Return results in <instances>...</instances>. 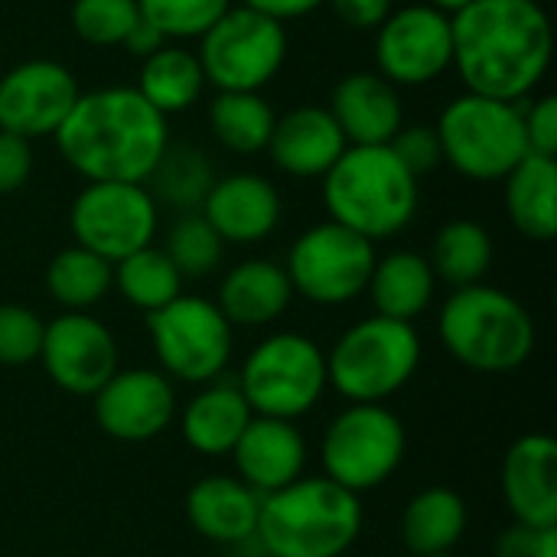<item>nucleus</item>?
I'll use <instances>...</instances> for the list:
<instances>
[{
	"instance_id": "8",
	"label": "nucleus",
	"mask_w": 557,
	"mask_h": 557,
	"mask_svg": "<svg viewBox=\"0 0 557 557\" xmlns=\"http://www.w3.org/2000/svg\"><path fill=\"white\" fill-rule=\"evenodd\" d=\"M238 388L258 418L300 421L326 395V352L304 333H271L242 362Z\"/></svg>"
},
{
	"instance_id": "48",
	"label": "nucleus",
	"mask_w": 557,
	"mask_h": 557,
	"mask_svg": "<svg viewBox=\"0 0 557 557\" xmlns=\"http://www.w3.org/2000/svg\"><path fill=\"white\" fill-rule=\"evenodd\" d=\"M428 557H457V555H454V552H450V555H428Z\"/></svg>"
},
{
	"instance_id": "27",
	"label": "nucleus",
	"mask_w": 557,
	"mask_h": 557,
	"mask_svg": "<svg viewBox=\"0 0 557 557\" xmlns=\"http://www.w3.org/2000/svg\"><path fill=\"white\" fill-rule=\"evenodd\" d=\"M437 277L424 255L418 251H392L385 258H375L372 277H369V300L379 317L414 323L434 300Z\"/></svg>"
},
{
	"instance_id": "44",
	"label": "nucleus",
	"mask_w": 557,
	"mask_h": 557,
	"mask_svg": "<svg viewBox=\"0 0 557 557\" xmlns=\"http://www.w3.org/2000/svg\"><path fill=\"white\" fill-rule=\"evenodd\" d=\"M134 59H147V55H153L157 49H163L166 46V36L153 26V23H147L144 16L134 23V29L124 36V42H121Z\"/></svg>"
},
{
	"instance_id": "2",
	"label": "nucleus",
	"mask_w": 557,
	"mask_h": 557,
	"mask_svg": "<svg viewBox=\"0 0 557 557\" xmlns=\"http://www.w3.org/2000/svg\"><path fill=\"white\" fill-rule=\"evenodd\" d=\"M52 140L88 183H147L170 134L166 117L137 88L108 85L82 91Z\"/></svg>"
},
{
	"instance_id": "3",
	"label": "nucleus",
	"mask_w": 557,
	"mask_h": 557,
	"mask_svg": "<svg viewBox=\"0 0 557 557\" xmlns=\"http://www.w3.org/2000/svg\"><path fill=\"white\" fill-rule=\"evenodd\" d=\"M362 503L326 476L261 496L258 545L268 557H343L362 535Z\"/></svg>"
},
{
	"instance_id": "34",
	"label": "nucleus",
	"mask_w": 557,
	"mask_h": 557,
	"mask_svg": "<svg viewBox=\"0 0 557 557\" xmlns=\"http://www.w3.org/2000/svg\"><path fill=\"white\" fill-rule=\"evenodd\" d=\"M150 196L166 206H173L176 212H196L206 199V193L212 189L215 176H212V163L199 147L189 144H166L160 163L150 173Z\"/></svg>"
},
{
	"instance_id": "14",
	"label": "nucleus",
	"mask_w": 557,
	"mask_h": 557,
	"mask_svg": "<svg viewBox=\"0 0 557 557\" xmlns=\"http://www.w3.org/2000/svg\"><path fill=\"white\" fill-rule=\"evenodd\" d=\"M375 62L392 85L414 88L441 78L454 62L450 16L431 3L392 10L375 36Z\"/></svg>"
},
{
	"instance_id": "5",
	"label": "nucleus",
	"mask_w": 557,
	"mask_h": 557,
	"mask_svg": "<svg viewBox=\"0 0 557 557\" xmlns=\"http://www.w3.org/2000/svg\"><path fill=\"white\" fill-rule=\"evenodd\" d=\"M418 180L385 147H346L323 176L330 219L375 242L395 238L418 215Z\"/></svg>"
},
{
	"instance_id": "30",
	"label": "nucleus",
	"mask_w": 557,
	"mask_h": 557,
	"mask_svg": "<svg viewBox=\"0 0 557 557\" xmlns=\"http://www.w3.org/2000/svg\"><path fill=\"white\" fill-rule=\"evenodd\" d=\"M114 287V264L88 248H62L46 268V290L65 313H88Z\"/></svg>"
},
{
	"instance_id": "42",
	"label": "nucleus",
	"mask_w": 557,
	"mask_h": 557,
	"mask_svg": "<svg viewBox=\"0 0 557 557\" xmlns=\"http://www.w3.org/2000/svg\"><path fill=\"white\" fill-rule=\"evenodd\" d=\"M326 3L352 29H379L392 13V0H326Z\"/></svg>"
},
{
	"instance_id": "37",
	"label": "nucleus",
	"mask_w": 557,
	"mask_h": 557,
	"mask_svg": "<svg viewBox=\"0 0 557 557\" xmlns=\"http://www.w3.org/2000/svg\"><path fill=\"white\" fill-rule=\"evenodd\" d=\"M140 20L137 0H75L72 29L88 46H121Z\"/></svg>"
},
{
	"instance_id": "43",
	"label": "nucleus",
	"mask_w": 557,
	"mask_h": 557,
	"mask_svg": "<svg viewBox=\"0 0 557 557\" xmlns=\"http://www.w3.org/2000/svg\"><path fill=\"white\" fill-rule=\"evenodd\" d=\"M535 539H539V529L512 522L509 529L499 532V539L493 545V557H532L535 555Z\"/></svg>"
},
{
	"instance_id": "12",
	"label": "nucleus",
	"mask_w": 557,
	"mask_h": 557,
	"mask_svg": "<svg viewBox=\"0 0 557 557\" xmlns=\"http://www.w3.org/2000/svg\"><path fill=\"white\" fill-rule=\"evenodd\" d=\"M375 245L339 222L310 225L287 255V277L297 297L317 307H346L369 287Z\"/></svg>"
},
{
	"instance_id": "47",
	"label": "nucleus",
	"mask_w": 557,
	"mask_h": 557,
	"mask_svg": "<svg viewBox=\"0 0 557 557\" xmlns=\"http://www.w3.org/2000/svg\"><path fill=\"white\" fill-rule=\"evenodd\" d=\"M434 10H441V13H447V16H454V13H460L467 3H473V0H428Z\"/></svg>"
},
{
	"instance_id": "18",
	"label": "nucleus",
	"mask_w": 557,
	"mask_h": 557,
	"mask_svg": "<svg viewBox=\"0 0 557 557\" xmlns=\"http://www.w3.org/2000/svg\"><path fill=\"white\" fill-rule=\"evenodd\" d=\"M503 503L512 522L529 529L557 525V444L548 434L519 437L499 473Z\"/></svg>"
},
{
	"instance_id": "10",
	"label": "nucleus",
	"mask_w": 557,
	"mask_h": 557,
	"mask_svg": "<svg viewBox=\"0 0 557 557\" xmlns=\"http://www.w3.org/2000/svg\"><path fill=\"white\" fill-rule=\"evenodd\" d=\"M147 333L160 372L170 382L206 385L225 375L235 349V326L215 300L180 294L166 307L147 313Z\"/></svg>"
},
{
	"instance_id": "13",
	"label": "nucleus",
	"mask_w": 557,
	"mask_h": 557,
	"mask_svg": "<svg viewBox=\"0 0 557 557\" xmlns=\"http://www.w3.org/2000/svg\"><path fill=\"white\" fill-rule=\"evenodd\" d=\"M69 228L78 248L117 264L153 245L160 206L144 183H85L69 209Z\"/></svg>"
},
{
	"instance_id": "35",
	"label": "nucleus",
	"mask_w": 557,
	"mask_h": 557,
	"mask_svg": "<svg viewBox=\"0 0 557 557\" xmlns=\"http://www.w3.org/2000/svg\"><path fill=\"white\" fill-rule=\"evenodd\" d=\"M163 251L176 264L183 281L186 277H209L222 261L225 242L202 219V212H180V219L166 232Z\"/></svg>"
},
{
	"instance_id": "40",
	"label": "nucleus",
	"mask_w": 557,
	"mask_h": 557,
	"mask_svg": "<svg viewBox=\"0 0 557 557\" xmlns=\"http://www.w3.org/2000/svg\"><path fill=\"white\" fill-rule=\"evenodd\" d=\"M522 121H525L529 153L555 157L557 153V98L555 95H542L539 101H532L529 108H522Z\"/></svg>"
},
{
	"instance_id": "20",
	"label": "nucleus",
	"mask_w": 557,
	"mask_h": 557,
	"mask_svg": "<svg viewBox=\"0 0 557 557\" xmlns=\"http://www.w3.org/2000/svg\"><path fill=\"white\" fill-rule=\"evenodd\" d=\"M228 457L235 463V476L245 486H251L255 493L268 496V493H277L304 476L307 441H304L297 421H277V418L255 414Z\"/></svg>"
},
{
	"instance_id": "7",
	"label": "nucleus",
	"mask_w": 557,
	"mask_h": 557,
	"mask_svg": "<svg viewBox=\"0 0 557 557\" xmlns=\"http://www.w3.org/2000/svg\"><path fill=\"white\" fill-rule=\"evenodd\" d=\"M434 127L444 163L473 183H499L529 157L522 104L516 101L467 91L441 111Z\"/></svg>"
},
{
	"instance_id": "16",
	"label": "nucleus",
	"mask_w": 557,
	"mask_h": 557,
	"mask_svg": "<svg viewBox=\"0 0 557 557\" xmlns=\"http://www.w3.org/2000/svg\"><path fill=\"white\" fill-rule=\"evenodd\" d=\"M95 424L121 444H147L160 437L180 411L176 388L160 369H117L91 395Z\"/></svg>"
},
{
	"instance_id": "38",
	"label": "nucleus",
	"mask_w": 557,
	"mask_h": 557,
	"mask_svg": "<svg viewBox=\"0 0 557 557\" xmlns=\"http://www.w3.org/2000/svg\"><path fill=\"white\" fill-rule=\"evenodd\" d=\"M46 323L23 304H0V366L23 369L39 359Z\"/></svg>"
},
{
	"instance_id": "32",
	"label": "nucleus",
	"mask_w": 557,
	"mask_h": 557,
	"mask_svg": "<svg viewBox=\"0 0 557 557\" xmlns=\"http://www.w3.org/2000/svg\"><path fill=\"white\" fill-rule=\"evenodd\" d=\"M277 114L261 98V91H219L209 104L212 137L242 157L268 150Z\"/></svg>"
},
{
	"instance_id": "4",
	"label": "nucleus",
	"mask_w": 557,
	"mask_h": 557,
	"mask_svg": "<svg viewBox=\"0 0 557 557\" xmlns=\"http://www.w3.org/2000/svg\"><path fill=\"white\" fill-rule=\"evenodd\" d=\"M437 336L450 359L480 375L522 369L539 339L525 304L493 284L450 290L437 313Z\"/></svg>"
},
{
	"instance_id": "41",
	"label": "nucleus",
	"mask_w": 557,
	"mask_h": 557,
	"mask_svg": "<svg viewBox=\"0 0 557 557\" xmlns=\"http://www.w3.org/2000/svg\"><path fill=\"white\" fill-rule=\"evenodd\" d=\"M33 173V147L26 137L0 131V196H10L26 186Z\"/></svg>"
},
{
	"instance_id": "22",
	"label": "nucleus",
	"mask_w": 557,
	"mask_h": 557,
	"mask_svg": "<svg viewBox=\"0 0 557 557\" xmlns=\"http://www.w3.org/2000/svg\"><path fill=\"white\" fill-rule=\"evenodd\" d=\"M261 516V493L232 473H209L186 493V519L196 535L212 545L235 548L255 539Z\"/></svg>"
},
{
	"instance_id": "24",
	"label": "nucleus",
	"mask_w": 557,
	"mask_h": 557,
	"mask_svg": "<svg viewBox=\"0 0 557 557\" xmlns=\"http://www.w3.org/2000/svg\"><path fill=\"white\" fill-rule=\"evenodd\" d=\"M251 418L255 411L248 408L235 379H215L199 385V392L176 411L183 444L209 460L228 457Z\"/></svg>"
},
{
	"instance_id": "29",
	"label": "nucleus",
	"mask_w": 557,
	"mask_h": 557,
	"mask_svg": "<svg viewBox=\"0 0 557 557\" xmlns=\"http://www.w3.org/2000/svg\"><path fill=\"white\" fill-rule=\"evenodd\" d=\"M493 255H496L493 238L480 222L454 219L437 228L428 264L441 284H447L450 290H460V287L483 284V277L493 268Z\"/></svg>"
},
{
	"instance_id": "28",
	"label": "nucleus",
	"mask_w": 557,
	"mask_h": 557,
	"mask_svg": "<svg viewBox=\"0 0 557 557\" xmlns=\"http://www.w3.org/2000/svg\"><path fill=\"white\" fill-rule=\"evenodd\" d=\"M506 212L532 242L557 235V163L555 157L529 153L506 180Z\"/></svg>"
},
{
	"instance_id": "33",
	"label": "nucleus",
	"mask_w": 557,
	"mask_h": 557,
	"mask_svg": "<svg viewBox=\"0 0 557 557\" xmlns=\"http://www.w3.org/2000/svg\"><path fill=\"white\" fill-rule=\"evenodd\" d=\"M114 287L140 313H153L183 294V274L163 248L147 245L114 264Z\"/></svg>"
},
{
	"instance_id": "19",
	"label": "nucleus",
	"mask_w": 557,
	"mask_h": 557,
	"mask_svg": "<svg viewBox=\"0 0 557 557\" xmlns=\"http://www.w3.org/2000/svg\"><path fill=\"white\" fill-rule=\"evenodd\" d=\"M225 245H258L281 225V193L261 173H232L212 183L199 206Z\"/></svg>"
},
{
	"instance_id": "45",
	"label": "nucleus",
	"mask_w": 557,
	"mask_h": 557,
	"mask_svg": "<svg viewBox=\"0 0 557 557\" xmlns=\"http://www.w3.org/2000/svg\"><path fill=\"white\" fill-rule=\"evenodd\" d=\"M326 0H245V7L284 23V20H297V16H307L313 13L317 7H323Z\"/></svg>"
},
{
	"instance_id": "11",
	"label": "nucleus",
	"mask_w": 557,
	"mask_h": 557,
	"mask_svg": "<svg viewBox=\"0 0 557 557\" xmlns=\"http://www.w3.org/2000/svg\"><path fill=\"white\" fill-rule=\"evenodd\" d=\"M196 59L219 91H261L287 59V29L245 3L228 7L199 36Z\"/></svg>"
},
{
	"instance_id": "23",
	"label": "nucleus",
	"mask_w": 557,
	"mask_h": 557,
	"mask_svg": "<svg viewBox=\"0 0 557 557\" xmlns=\"http://www.w3.org/2000/svg\"><path fill=\"white\" fill-rule=\"evenodd\" d=\"M346 147L349 144L343 137V131L336 127L333 114L317 104H300V108H290L287 114H281L274 121V131L268 140V150H271V160L277 163V170H284L287 176H297V180L326 176Z\"/></svg>"
},
{
	"instance_id": "26",
	"label": "nucleus",
	"mask_w": 557,
	"mask_h": 557,
	"mask_svg": "<svg viewBox=\"0 0 557 557\" xmlns=\"http://www.w3.org/2000/svg\"><path fill=\"white\" fill-rule=\"evenodd\" d=\"M470 525V512L460 493L450 486H428L414 493L398 519V532L411 557L450 555Z\"/></svg>"
},
{
	"instance_id": "1",
	"label": "nucleus",
	"mask_w": 557,
	"mask_h": 557,
	"mask_svg": "<svg viewBox=\"0 0 557 557\" xmlns=\"http://www.w3.org/2000/svg\"><path fill=\"white\" fill-rule=\"evenodd\" d=\"M454 69L467 91L522 101L545 78L555 55L552 16L539 0H473L450 16Z\"/></svg>"
},
{
	"instance_id": "9",
	"label": "nucleus",
	"mask_w": 557,
	"mask_h": 557,
	"mask_svg": "<svg viewBox=\"0 0 557 557\" xmlns=\"http://www.w3.org/2000/svg\"><path fill=\"white\" fill-rule=\"evenodd\" d=\"M405 421L385 405H346L323 431V476L362 496L385 486L405 463Z\"/></svg>"
},
{
	"instance_id": "6",
	"label": "nucleus",
	"mask_w": 557,
	"mask_h": 557,
	"mask_svg": "<svg viewBox=\"0 0 557 557\" xmlns=\"http://www.w3.org/2000/svg\"><path fill=\"white\" fill-rule=\"evenodd\" d=\"M421 333L414 323L366 317L352 323L326 352V382L349 405H385L421 369Z\"/></svg>"
},
{
	"instance_id": "39",
	"label": "nucleus",
	"mask_w": 557,
	"mask_h": 557,
	"mask_svg": "<svg viewBox=\"0 0 557 557\" xmlns=\"http://www.w3.org/2000/svg\"><path fill=\"white\" fill-rule=\"evenodd\" d=\"M388 150L401 160V166H405L414 180H421L424 173H434V170L444 163V150H441L437 127H428V124L401 127V131L388 140Z\"/></svg>"
},
{
	"instance_id": "17",
	"label": "nucleus",
	"mask_w": 557,
	"mask_h": 557,
	"mask_svg": "<svg viewBox=\"0 0 557 557\" xmlns=\"http://www.w3.org/2000/svg\"><path fill=\"white\" fill-rule=\"evenodd\" d=\"M75 75L52 59H29L0 75V131L36 140L52 137L78 101Z\"/></svg>"
},
{
	"instance_id": "46",
	"label": "nucleus",
	"mask_w": 557,
	"mask_h": 557,
	"mask_svg": "<svg viewBox=\"0 0 557 557\" xmlns=\"http://www.w3.org/2000/svg\"><path fill=\"white\" fill-rule=\"evenodd\" d=\"M532 557H557V525L539 529V539H535V555Z\"/></svg>"
},
{
	"instance_id": "36",
	"label": "nucleus",
	"mask_w": 557,
	"mask_h": 557,
	"mask_svg": "<svg viewBox=\"0 0 557 557\" xmlns=\"http://www.w3.org/2000/svg\"><path fill=\"white\" fill-rule=\"evenodd\" d=\"M232 0H137V10L166 39H199Z\"/></svg>"
},
{
	"instance_id": "21",
	"label": "nucleus",
	"mask_w": 557,
	"mask_h": 557,
	"mask_svg": "<svg viewBox=\"0 0 557 557\" xmlns=\"http://www.w3.org/2000/svg\"><path fill=\"white\" fill-rule=\"evenodd\" d=\"M326 111L349 147H385L405 121L398 85L379 72H352L339 78Z\"/></svg>"
},
{
	"instance_id": "15",
	"label": "nucleus",
	"mask_w": 557,
	"mask_h": 557,
	"mask_svg": "<svg viewBox=\"0 0 557 557\" xmlns=\"http://www.w3.org/2000/svg\"><path fill=\"white\" fill-rule=\"evenodd\" d=\"M36 362L65 395L91 398L121 369V352L114 333L98 317L62 310L46 323Z\"/></svg>"
},
{
	"instance_id": "31",
	"label": "nucleus",
	"mask_w": 557,
	"mask_h": 557,
	"mask_svg": "<svg viewBox=\"0 0 557 557\" xmlns=\"http://www.w3.org/2000/svg\"><path fill=\"white\" fill-rule=\"evenodd\" d=\"M163 117L186 111L206 88L202 65L196 52L180 46H163L140 65V82L134 85Z\"/></svg>"
},
{
	"instance_id": "25",
	"label": "nucleus",
	"mask_w": 557,
	"mask_h": 557,
	"mask_svg": "<svg viewBox=\"0 0 557 557\" xmlns=\"http://www.w3.org/2000/svg\"><path fill=\"white\" fill-rule=\"evenodd\" d=\"M290 300H294V287L284 264L268 258H248L238 261L232 271H225L215 307L232 326L261 330L281 320Z\"/></svg>"
}]
</instances>
